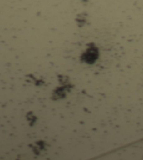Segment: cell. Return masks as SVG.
I'll list each match as a JSON object with an SVG mask.
<instances>
[{
	"label": "cell",
	"mask_w": 143,
	"mask_h": 160,
	"mask_svg": "<svg viewBox=\"0 0 143 160\" xmlns=\"http://www.w3.org/2000/svg\"><path fill=\"white\" fill-rule=\"evenodd\" d=\"M98 56V52L97 51L95 48H91L88 49L86 53H85V61L88 63H91L95 61L96 59H97Z\"/></svg>",
	"instance_id": "cell-1"
}]
</instances>
